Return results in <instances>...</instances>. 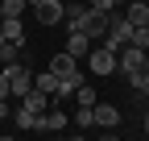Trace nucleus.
Instances as JSON below:
<instances>
[{
    "mask_svg": "<svg viewBox=\"0 0 149 141\" xmlns=\"http://www.w3.org/2000/svg\"><path fill=\"white\" fill-rule=\"evenodd\" d=\"M33 87H37V91H46V96H54V87H58V75H54V70H46V75H33Z\"/></svg>",
    "mask_w": 149,
    "mask_h": 141,
    "instance_id": "13",
    "label": "nucleus"
},
{
    "mask_svg": "<svg viewBox=\"0 0 149 141\" xmlns=\"http://www.w3.org/2000/svg\"><path fill=\"white\" fill-rule=\"evenodd\" d=\"M87 50H91V38H87V33H79V29H70V33H66V54L87 58Z\"/></svg>",
    "mask_w": 149,
    "mask_h": 141,
    "instance_id": "10",
    "label": "nucleus"
},
{
    "mask_svg": "<svg viewBox=\"0 0 149 141\" xmlns=\"http://www.w3.org/2000/svg\"><path fill=\"white\" fill-rule=\"evenodd\" d=\"M128 46L149 50V25H133V38H128Z\"/></svg>",
    "mask_w": 149,
    "mask_h": 141,
    "instance_id": "14",
    "label": "nucleus"
},
{
    "mask_svg": "<svg viewBox=\"0 0 149 141\" xmlns=\"http://www.w3.org/2000/svg\"><path fill=\"white\" fill-rule=\"evenodd\" d=\"M21 108H29L33 116H42V112L50 108V96H46V91H37V87H29V91L21 96Z\"/></svg>",
    "mask_w": 149,
    "mask_h": 141,
    "instance_id": "9",
    "label": "nucleus"
},
{
    "mask_svg": "<svg viewBox=\"0 0 149 141\" xmlns=\"http://www.w3.org/2000/svg\"><path fill=\"white\" fill-rule=\"evenodd\" d=\"M13 91H8V75H4V70H0V100H8Z\"/></svg>",
    "mask_w": 149,
    "mask_h": 141,
    "instance_id": "21",
    "label": "nucleus"
},
{
    "mask_svg": "<svg viewBox=\"0 0 149 141\" xmlns=\"http://www.w3.org/2000/svg\"><path fill=\"white\" fill-rule=\"evenodd\" d=\"M0 120H8V100H0Z\"/></svg>",
    "mask_w": 149,
    "mask_h": 141,
    "instance_id": "22",
    "label": "nucleus"
},
{
    "mask_svg": "<svg viewBox=\"0 0 149 141\" xmlns=\"http://www.w3.org/2000/svg\"><path fill=\"white\" fill-rule=\"evenodd\" d=\"M74 125H79V129H95V120H91V108H83V104H79V112H74Z\"/></svg>",
    "mask_w": 149,
    "mask_h": 141,
    "instance_id": "18",
    "label": "nucleus"
},
{
    "mask_svg": "<svg viewBox=\"0 0 149 141\" xmlns=\"http://www.w3.org/2000/svg\"><path fill=\"white\" fill-rule=\"evenodd\" d=\"M0 70L8 75V91H13V96H25L29 87H33V70H29L21 58H13V62H0Z\"/></svg>",
    "mask_w": 149,
    "mask_h": 141,
    "instance_id": "1",
    "label": "nucleus"
},
{
    "mask_svg": "<svg viewBox=\"0 0 149 141\" xmlns=\"http://www.w3.org/2000/svg\"><path fill=\"white\" fill-rule=\"evenodd\" d=\"M74 66H79V58H74V54H66V50L50 58V70H54V75H66V70H74Z\"/></svg>",
    "mask_w": 149,
    "mask_h": 141,
    "instance_id": "11",
    "label": "nucleus"
},
{
    "mask_svg": "<svg viewBox=\"0 0 149 141\" xmlns=\"http://www.w3.org/2000/svg\"><path fill=\"white\" fill-rule=\"evenodd\" d=\"M87 8H95V13H112V8H116V0H87Z\"/></svg>",
    "mask_w": 149,
    "mask_h": 141,
    "instance_id": "20",
    "label": "nucleus"
},
{
    "mask_svg": "<svg viewBox=\"0 0 149 141\" xmlns=\"http://www.w3.org/2000/svg\"><path fill=\"white\" fill-rule=\"evenodd\" d=\"M21 54H25L21 46H13L8 38H0V62H13V58H21Z\"/></svg>",
    "mask_w": 149,
    "mask_h": 141,
    "instance_id": "15",
    "label": "nucleus"
},
{
    "mask_svg": "<svg viewBox=\"0 0 149 141\" xmlns=\"http://www.w3.org/2000/svg\"><path fill=\"white\" fill-rule=\"evenodd\" d=\"M145 70H149V50H145Z\"/></svg>",
    "mask_w": 149,
    "mask_h": 141,
    "instance_id": "23",
    "label": "nucleus"
},
{
    "mask_svg": "<svg viewBox=\"0 0 149 141\" xmlns=\"http://www.w3.org/2000/svg\"><path fill=\"white\" fill-rule=\"evenodd\" d=\"M87 62H91V75H116V50H108V46H95V50H87Z\"/></svg>",
    "mask_w": 149,
    "mask_h": 141,
    "instance_id": "4",
    "label": "nucleus"
},
{
    "mask_svg": "<svg viewBox=\"0 0 149 141\" xmlns=\"http://www.w3.org/2000/svg\"><path fill=\"white\" fill-rule=\"evenodd\" d=\"M74 100H79L83 108H91V104H95V91H91V83H87V79H83L79 87H74Z\"/></svg>",
    "mask_w": 149,
    "mask_h": 141,
    "instance_id": "16",
    "label": "nucleus"
},
{
    "mask_svg": "<svg viewBox=\"0 0 149 141\" xmlns=\"http://www.w3.org/2000/svg\"><path fill=\"white\" fill-rule=\"evenodd\" d=\"M0 38H8L13 46L25 50V25H21V17H0Z\"/></svg>",
    "mask_w": 149,
    "mask_h": 141,
    "instance_id": "7",
    "label": "nucleus"
},
{
    "mask_svg": "<svg viewBox=\"0 0 149 141\" xmlns=\"http://www.w3.org/2000/svg\"><path fill=\"white\" fill-rule=\"evenodd\" d=\"M91 120H95V129H116L120 125V108L116 104H91Z\"/></svg>",
    "mask_w": 149,
    "mask_h": 141,
    "instance_id": "5",
    "label": "nucleus"
},
{
    "mask_svg": "<svg viewBox=\"0 0 149 141\" xmlns=\"http://www.w3.org/2000/svg\"><path fill=\"white\" fill-rule=\"evenodd\" d=\"M0 17H4V8H0Z\"/></svg>",
    "mask_w": 149,
    "mask_h": 141,
    "instance_id": "26",
    "label": "nucleus"
},
{
    "mask_svg": "<svg viewBox=\"0 0 149 141\" xmlns=\"http://www.w3.org/2000/svg\"><path fill=\"white\" fill-rule=\"evenodd\" d=\"M13 125H17V129H25V133H37V116H33L29 108H17V116H13Z\"/></svg>",
    "mask_w": 149,
    "mask_h": 141,
    "instance_id": "12",
    "label": "nucleus"
},
{
    "mask_svg": "<svg viewBox=\"0 0 149 141\" xmlns=\"http://www.w3.org/2000/svg\"><path fill=\"white\" fill-rule=\"evenodd\" d=\"M128 83H133V87H137V91H141V96H149V70H141V75H133V79H128Z\"/></svg>",
    "mask_w": 149,
    "mask_h": 141,
    "instance_id": "19",
    "label": "nucleus"
},
{
    "mask_svg": "<svg viewBox=\"0 0 149 141\" xmlns=\"http://www.w3.org/2000/svg\"><path fill=\"white\" fill-rule=\"evenodd\" d=\"M87 75H83V70L79 66H74V70H66V75H58V87H54V96H50V104L54 100H62V96H74V87H79Z\"/></svg>",
    "mask_w": 149,
    "mask_h": 141,
    "instance_id": "6",
    "label": "nucleus"
},
{
    "mask_svg": "<svg viewBox=\"0 0 149 141\" xmlns=\"http://www.w3.org/2000/svg\"><path fill=\"white\" fill-rule=\"evenodd\" d=\"M120 4H128V0H116V8H120Z\"/></svg>",
    "mask_w": 149,
    "mask_h": 141,
    "instance_id": "25",
    "label": "nucleus"
},
{
    "mask_svg": "<svg viewBox=\"0 0 149 141\" xmlns=\"http://www.w3.org/2000/svg\"><path fill=\"white\" fill-rule=\"evenodd\" d=\"M145 133H149V112H145Z\"/></svg>",
    "mask_w": 149,
    "mask_h": 141,
    "instance_id": "24",
    "label": "nucleus"
},
{
    "mask_svg": "<svg viewBox=\"0 0 149 141\" xmlns=\"http://www.w3.org/2000/svg\"><path fill=\"white\" fill-rule=\"evenodd\" d=\"M33 4V17H37V25H58L62 21V0H29Z\"/></svg>",
    "mask_w": 149,
    "mask_h": 141,
    "instance_id": "3",
    "label": "nucleus"
},
{
    "mask_svg": "<svg viewBox=\"0 0 149 141\" xmlns=\"http://www.w3.org/2000/svg\"><path fill=\"white\" fill-rule=\"evenodd\" d=\"M116 70H120L124 79L141 75V70H145V50H137V46H120V50H116Z\"/></svg>",
    "mask_w": 149,
    "mask_h": 141,
    "instance_id": "2",
    "label": "nucleus"
},
{
    "mask_svg": "<svg viewBox=\"0 0 149 141\" xmlns=\"http://www.w3.org/2000/svg\"><path fill=\"white\" fill-rule=\"evenodd\" d=\"M120 13L128 25H149V0H128V4H120Z\"/></svg>",
    "mask_w": 149,
    "mask_h": 141,
    "instance_id": "8",
    "label": "nucleus"
},
{
    "mask_svg": "<svg viewBox=\"0 0 149 141\" xmlns=\"http://www.w3.org/2000/svg\"><path fill=\"white\" fill-rule=\"evenodd\" d=\"M29 0H0V8H4V17H21Z\"/></svg>",
    "mask_w": 149,
    "mask_h": 141,
    "instance_id": "17",
    "label": "nucleus"
}]
</instances>
